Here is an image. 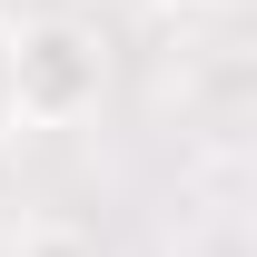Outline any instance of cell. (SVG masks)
Segmentation results:
<instances>
[{"mask_svg": "<svg viewBox=\"0 0 257 257\" xmlns=\"http://www.w3.org/2000/svg\"><path fill=\"white\" fill-rule=\"evenodd\" d=\"M10 89H20L30 128H69V119L99 109L109 60H99V40L79 20H30V30H10Z\"/></svg>", "mask_w": 257, "mask_h": 257, "instance_id": "6da1fadb", "label": "cell"}, {"mask_svg": "<svg viewBox=\"0 0 257 257\" xmlns=\"http://www.w3.org/2000/svg\"><path fill=\"white\" fill-rule=\"evenodd\" d=\"M20 257H99V237H79V227H40V237H20Z\"/></svg>", "mask_w": 257, "mask_h": 257, "instance_id": "7a4b0ae2", "label": "cell"}, {"mask_svg": "<svg viewBox=\"0 0 257 257\" xmlns=\"http://www.w3.org/2000/svg\"><path fill=\"white\" fill-rule=\"evenodd\" d=\"M20 128V89H10V20H0V139Z\"/></svg>", "mask_w": 257, "mask_h": 257, "instance_id": "3957f363", "label": "cell"}, {"mask_svg": "<svg viewBox=\"0 0 257 257\" xmlns=\"http://www.w3.org/2000/svg\"><path fill=\"white\" fill-rule=\"evenodd\" d=\"M159 10H227V0H159Z\"/></svg>", "mask_w": 257, "mask_h": 257, "instance_id": "277c9868", "label": "cell"}]
</instances>
